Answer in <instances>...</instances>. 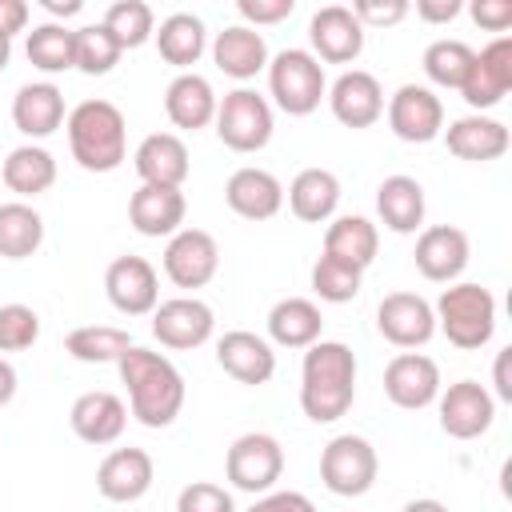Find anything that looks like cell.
<instances>
[{
    "label": "cell",
    "instance_id": "obj_31",
    "mask_svg": "<svg viewBox=\"0 0 512 512\" xmlns=\"http://www.w3.org/2000/svg\"><path fill=\"white\" fill-rule=\"evenodd\" d=\"M376 212H380L388 232H400V236L416 232L424 224V188H420V180L404 176V172L384 176L380 188H376Z\"/></svg>",
    "mask_w": 512,
    "mask_h": 512
},
{
    "label": "cell",
    "instance_id": "obj_13",
    "mask_svg": "<svg viewBox=\"0 0 512 512\" xmlns=\"http://www.w3.org/2000/svg\"><path fill=\"white\" fill-rule=\"evenodd\" d=\"M220 268L216 236L204 228H180L164 244V276L176 288H204Z\"/></svg>",
    "mask_w": 512,
    "mask_h": 512
},
{
    "label": "cell",
    "instance_id": "obj_2",
    "mask_svg": "<svg viewBox=\"0 0 512 512\" xmlns=\"http://www.w3.org/2000/svg\"><path fill=\"white\" fill-rule=\"evenodd\" d=\"M116 368H120V380L128 388V412L144 428H168L180 416L188 388H184L180 368L164 352H152V348L132 344L116 360Z\"/></svg>",
    "mask_w": 512,
    "mask_h": 512
},
{
    "label": "cell",
    "instance_id": "obj_33",
    "mask_svg": "<svg viewBox=\"0 0 512 512\" xmlns=\"http://www.w3.org/2000/svg\"><path fill=\"white\" fill-rule=\"evenodd\" d=\"M324 332V316L308 296H284L268 312V336L280 348H308Z\"/></svg>",
    "mask_w": 512,
    "mask_h": 512
},
{
    "label": "cell",
    "instance_id": "obj_27",
    "mask_svg": "<svg viewBox=\"0 0 512 512\" xmlns=\"http://www.w3.org/2000/svg\"><path fill=\"white\" fill-rule=\"evenodd\" d=\"M64 120H68V112H64V92H60L52 80H32V84H20V88H16V96H12V124H16L28 140L52 136Z\"/></svg>",
    "mask_w": 512,
    "mask_h": 512
},
{
    "label": "cell",
    "instance_id": "obj_23",
    "mask_svg": "<svg viewBox=\"0 0 512 512\" xmlns=\"http://www.w3.org/2000/svg\"><path fill=\"white\" fill-rule=\"evenodd\" d=\"M216 364L236 384H252V388L256 384H268L276 376V352H272V344L264 336H256V332H244V328L224 332L216 340Z\"/></svg>",
    "mask_w": 512,
    "mask_h": 512
},
{
    "label": "cell",
    "instance_id": "obj_10",
    "mask_svg": "<svg viewBox=\"0 0 512 512\" xmlns=\"http://www.w3.org/2000/svg\"><path fill=\"white\" fill-rule=\"evenodd\" d=\"M436 412H440V428L452 440H476L496 420V396L476 380H456L436 396Z\"/></svg>",
    "mask_w": 512,
    "mask_h": 512
},
{
    "label": "cell",
    "instance_id": "obj_41",
    "mask_svg": "<svg viewBox=\"0 0 512 512\" xmlns=\"http://www.w3.org/2000/svg\"><path fill=\"white\" fill-rule=\"evenodd\" d=\"M124 48L116 44V36L104 24H84L76 28V68L84 76H108L120 64Z\"/></svg>",
    "mask_w": 512,
    "mask_h": 512
},
{
    "label": "cell",
    "instance_id": "obj_5",
    "mask_svg": "<svg viewBox=\"0 0 512 512\" xmlns=\"http://www.w3.org/2000/svg\"><path fill=\"white\" fill-rule=\"evenodd\" d=\"M268 92L280 112L288 116H312L320 100L328 96L324 64L308 48H284L268 56Z\"/></svg>",
    "mask_w": 512,
    "mask_h": 512
},
{
    "label": "cell",
    "instance_id": "obj_32",
    "mask_svg": "<svg viewBox=\"0 0 512 512\" xmlns=\"http://www.w3.org/2000/svg\"><path fill=\"white\" fill-rule=\"evenodd\" d=\"M0 180H4V188L16 192L20 200H32V196H40V192H48V188L56 184V160H52V152L40 148V144H20V148H12V152L4 156Z\"/></svg>",
    "mask_w": 512,
    "mask_h": 512
},
{
    "label": "cell",
    "instance_id": "obj_1",
    "mask_svg": "<svg viewBox=\"0 0 512 512\" xmlns=\"http://www.w3.org/2000/svg\"><path fill=\"white\" fill-rule=\"evenodd\" d=\"M356 400V352L344 340H316L300 364V408L312 424L340 420Z\"/></svg>",
    "mask_w": 512,
    "mask_h": 512
},
{
    "label": "cell",
    "instance_id": "obj_46",
    "mask_svg": "<svg viewBox=\"0 0 512 512\" xmlns=\"http://www.w3.org/2000/svg\"><path fill=\"white\" fill-rule=\"evenodd\" d=\"M236 12L248 20V28L256 24H280V20H288L292 12H296V0H240L236 4Z\"/></svg>",
    "mask_w": 512,
    "mask_h": 512
},
{
    "label": "cell",
    "instance_id": "obj_48",
    "mask_svg": "<svg viewBox=\"0 0 512 512\" xmlns=\"http://www.w3.org/2000/svg\"><path fill=\"white\" fill-rule=\"evenodd\" d=\"M248 512H316V504L304 492H264Z\"/></svg>",
    "mask_w": 512,
    "mask_h": 512
},
{
    "label": "cell",
    "instance_id": "obj_4",
    "mask_svg": "<svg viewBox=\"0 0 512 512\" xmlns=\"http://www.w3.org/2000/svg\"><path fill=\"white\" fill-rule=\"evenodd\" d=\"M432 312H436V328L460 352L484 348L496 332V296L484 284H472V280L448 284L440 292V300L432 304Z\"/></svg>",
    "mask_w": 512,
    "mask_h": 512
},
{
    "label": "cell",
    "instance_id": "obj_51",
    "mask_svg": "<svg viewBox=\"0 0 512 512\" xmlns=\"http://www.w3.org/2000/svg\"><path fill=\"white\" fill-rule=\"evenodd\" d=\"M508 364H512V348L496 352V368H492V384H496V396L500 400H512V376H508Z\"/></svg>",
    "mask_w": 512,
    "mask_h": 512
},
{
    "label": "cell",
    "instance_id": "obj_20",
    "mask_svg": "<svg viewBox=\"0 0 512 512\" xmlns=\"http://www.w3.org/2000/svg\"><path fill=\"white\" fill-rule=\"evenodd\" d=\"M156 480V464L144 448H112L96 468V492L112 504L140 500Z\"/></svg>",
    "mask_w": 512,
    "mask_h": 512
},
{
    "label": "cell",
    "instance_id": "obj_8",
    "mask_svg": "<svg viewBox=\"0 0 512 512\" xmlns=\"http://www.w3.org/2000/svg\"><path fill=\"white\" fill-rule=\"evenodd\" d=\"M224 476L232 488L264 496L276 488V480L284 476V448L276 436L268 432H244L232 440L228 456H224Z\"/></svg>",
    "mask_w": 512,
    "mask_h": 512
},
{
    "label": "cell",
    "instance_id": "obj_34",
    "mask_svg": "<svg viewBox=\"0 0 512 512\" xmlns=\"http://www.w3.org/2000/svg\"><path fill=\"white\" fill-rule=\"evenodd\" d=\"M152 40H156V52H160L172 68H180V72H192V64H196V60L204 56V48H208L204 20L192 16V12H172V16H164L160 28L152 32Z\"/></svg>",
    "mask_w": 512,
    "mask_h": 512
},
{
    "label": "cell",
    "instance_id": "obj_21",
    "mask_svg": "<svg viewBox=\"0 0 512 512\" xmlns=\"http://www.w3.org/2000/svg\"><path fill=\"white\" fill-rule=\"evenodd\" d=\"M132 168L140 176V184H156V188H184L192 160H188V144L176 132H152L136 144L132 152Z\"/></svg>",
    "mask_w": 512,
    "mask_h": 512
},
{
    "label": "cell",
    "instance_id": "obj_16",
    "mask_svg": "<svg viewBox=\"0 0 512 512\" xmlns=\"http://www.w3.org/2000/svg\"><path fill=\"white\" fill-rule=\"evenodd\" d=\"M468 256H472V244H468V232L456 228V224H432L416 236V272L432 284H456V276L468 268Z\"/></svg>",
    "mask_w": 512,
    "mask_h": 512
},
{
    "label": "cell",
    "instance_id": "obj_14",
    "mask_svg": "<svg viewBox=\"0 0 512 512\" xmlns=\"http://www.w3.org/2000/svg\"><path fill=\"white\" fill-rule=\"evenodd\" d=\"M104 296L124 316H152L160 304V276L144 256H116L104 272Z\"/></svg>",
    "mask_w": 512,
    "mask_h": 512
},
{
    "label": "cell",
    "instance_id": "obj_37",
    "mask_svg": "<svg viewBox=\"0 0 512 512\" xmlns=\"http://www.w3.org/2000/svg\"><path fill=\"white\" fill-rule=\"evenodd\" d=\"M32 68L56 76V72H68L76 68V28H64L60 20H44L28 32V44H24Z\"/></svg>",
    "mask_w": 512,
    "mask_h": 512
},
{
    "label": "cell",
    "instance_id": "obj_40",
    "mask_svg": "<svg viewBox=\"0 0 512 512\" xmlns=\"http://www.w3.org/2000/svg\"><path fill=\"white\" fill-rule=\"evenodd\" d=\"M472 48L464 40H432L424 48V76L436 84V88H456L464 84L468 68H472Z\"/></svg>",
    "mask_w": 512,
    "mask_h": 512
},
{
    "label": "cell",
    "instance_id": "obj_49",
    "mask_svg": "<svg viewBox=\"0 0 512 512\" xmlns=\"http://www.w3.org/2000/svg\"><path fill=\"white\" fill-rule=\"evenodd\" d=\"M460 12H464L460 0H416V16L424 24H452Z\"/></svg>",
    "mask_w": 512,
    "mask_h": 512
},
{
    "label": "cell",
    "instance_id": "obj_36",
    "mask_svg": "<svg viewBox=\"0 0 512 512\" xmlns=\"http://www.w3.org/2000/svg\"><path fill=\"white\" fill-rule=\"evenodd\" d=\"M40 244H44V216L24 200L0 204V256L28 260Z\"/></svg>",
    "mask_w": 512,
    "mask_h": 512
},
{
    "label": "cell",
    "instance_id": "obj_44",
    "mask_svg": "<svg viewBox=\"0 0 512 512\" xmlns=\"http://www.w3.org/2000/svg\"><path fill=\"white\" fill-rule=\"evenodd\" d=\"M176 512H236L232 492L212 480H192L176 496Z\"/></svg>",
    "mask_w": 512,
    "mask_h": 512
},
{
    "label": "cell",
    "instance_id": "obj_52",
    "mask_svg": "<svg viewBox=\"0 0 512 512\" xmlns=\"http://www.w3.org/2000/svg\"><path fill=\"white\" fill-rule=\"evenodd\" d=\"M12 396H16V368L0 356V408H4Z\"/></svg>",
    "mask_w": 512,
    "mask_h": 512
},
{
    "label": "cell",
    "instance_id": "obj_11",
    "mask_svg": "<svg viewBox=\"0 0 512 512\" xmlns=\"http://www.w3.org/2000/svg\"><path fill=\"white\" fill-rule=\"evenodd\" d=\"M212 328H216V316L196 296H172V300H160L152 308V336L172 352H188V348L208 344Z\"/></svg>",
    "mask_w": 512,
    "mask_h": 512
},
{
    "label": "cell",
    "instance_id": "obj_54",
    "mask_svg": "<svg viewBox=\"0 0 512 512\" xmlns=\"http://www.w3.org/2000/svg\"><path fill=\"white\" fill-rule=\"evenodd\" d=\"M400 512H448L444 500H432V496H420V500H408Z\"/></svg>",
    "mask_w": 512,
    "mask_h": 512
},
{
    "label": "cell",
    "instance_id": "obj_17",
    "mask_svg": "<svg viewBox=\"0 0 512 512\" xmlns=\"http://www.w3.org/2000/svg\"><path fill=\"white\" fill-rule=\"evenodd\" d=\"M384 396L396 408L420 412L440 396V364L424 352H400L384 368Z\"/></svg>",
    "mask_w": 512,
    "mask_h": 512
},
{
    "label": "cell",
    "instance_id": "obj_3",
    "mask_svg": "<svg viewBox=\"0 0 512 512\" xmlns=\"http://www.w3.org/2000/svg\"><path fill=\"white\" fill-rule=\"evenodd\" d=\"M68 148L84 172H116L128 156V120L112 100H80L68 120Z\"/></svg>",
    "mask_w": 512,
    "mask_h": 512
},
{
    "label": "cell",
    "instance_id": "obj_55",
    "mask_svg": "<svg viewBox=\"0 0 512 512\" xmlns=\"http://www.w3.org/2000/svg\"><path fill=\"white\" fill-rule=\"evenodd\" d=\"M8 60H12V40H8V36H0V72L8 68Z\"/></svg>",
    "mask_w": 512,
    "mask_h": 512
},
{
    "label": "cell",
    "instance_id": "obj_24",
    "mask_svg": "<svg viewBox=\"0 0 512 512\" xmlns=\"http://www.w3.org/2000/svg\"><path fill=\"white\" fill-rule=\"evenodd\" d=\"M224 200L236 216L244 220H272L280 208H284V184L268 172V168H256V164H244L228 176L224 184Z\"/></svg>",
    "mask_w": 512,
    "mask_h": 512
},
{
    "label": "cell",
    "instance_id": "obj_25",
    "mask_svg": "<svg viewBox=\"0 0 512 512\" xmlns=\"http://www.w3.org/2000/svg\"><path fill=\"white\" fill-rule=\"evenodd\" d=\"M188 216V200L180 188H156V184H140L128 200V220L140 236H176L184 228Z\"/></svg>",
    "mask_w": 512,
    "mask_h": 512
},
{
    "label": "cell",
    "instance_id": "obj_15",
    "mask_svg": "<svg viewBox=\"0 0 512 512\" xmlns=\"http://www.w3.org/2000/svg\"><path fill=\"white\" fill-rule=\"evenodd\" d=\"M376 328L396 348H424L436 336V312L416 292H388L376 304Z\"/></svg>",
    "mask_w": 512,
    "mask_h": 512
},
{
    "label": "cell",
    "instance_id": "obj_38",
    "mask_svg": "<svg viewBox=\"0 0 512 512\" xmlns=\"http://www.w3.org/2000/svg\"><path fill=\"white\" fill-rule=\"evenodd\" d=\"M132 348V336L116 324H84L64 336V352L80 364H116Z\"/></svg>",
    "mask_w": 512,
    "mask_h": 512
},
{
    "label": "cell",
    "instance_id": "obj_42",
    "mask_svg": "<svg viewBox=\"0 0 512 512\" xmlns=\"http://www.w3.org/2000/svg\"><path fill=\"white\" fill-rule=\"evenodd\" d=\"M360 280H364V272L352 268V264H344V260H336V256H320L312 264V292L324 304H348V300H356L360 296Z\"/></svg>",
    "mask_w": 512,
    "mask_h": 512
},
{
    "label": "cell",
    "instance_id": "obj_50",
    "mask_svg": "<svg viewBox=\"0 0 512 512\" xmlns=\"http://www.w3.org/2000/svg\"><path fill=\"white\" fill-rule=\"evenodd\" d=\"M28 28V4L24 0H0V36H16Z\"/></svg>",
    "mask_w": 512,
    "mask_h": 512
},
{
    "label": "cell",
    "instance_id": "obj_22",
    "mask_svg": "<svg viewBox=\"0 0 512 512\" xmlns=\"http://www.w3.org/2000/svg\"><path fill=\"white\" fill-rule=\"evenodd\" d=\"M68 424H72V432L84 444L104 448V444H116L124 436V428H128V404L116 392L96 388V392H84V396L72 400Z\"/></svg>",
    "mask_w": 512,
    "mask_h": 512
},
{
    "label": "cell",
    "instance_id": "obj_28",
    "mask_svg": "<svg viewBox=\"0 0 512 512\" xmlns=\"http://www.w3.org/2000/svg\"><path fill=\"white\" fill-rule=\"evenodd\" d=\"M216 104L220 96L212 92L208 76L200 72H180L168 88H164V112L176 128L184 132H196V128H208L216 120Z\"/></svg>",
    "mask_w": 512,
    "mask_h": 512
},
{
    "label": "cell",
    "instance_id": "obj_30",
    "mask_svg": "<svg viewBox=\"0 0 512 512\" xmlns=\"http://www.w3.org/2000/svg\"><path fill=\"white\" fill-rule=\"evenodd\" d=\"M212 60H216V68H220L224 76H232V80H252L256 72L268 68V44H264V36H260L256 28L232 24V28L216 32V40H212Z\"/></svg>",
    "mask_w": 512,
    "mask_h": 512
},
{
    "label": "cell",
    "instance_id": "obj_29",
    "mask_svg": "<svg viewBox=\"0 0 512 512\" xmlns=\"http://www.w3.org/2000/svg\"><path fill=\"white\" fill-rule=\"evenodd\" d=\"M284 196H288V208H292L296 220L324 224L340 208V176L328 172V168H304V172L292 176Z\"/></svg>",
    "mask_w": 512,
    "mask_h": 512
},
{
    "label": "cell",
    "instance_id": "obj_18",
    "mask_svg": "<svg viewBox=\"0 0 512 512\" xmlns=\"http://www.w3.org/2000/svg\"><path fill=\"white\" fill-rule=\"evenodd\" d=\"M308 40L312 56L324 64H352L364 52V28L344 4H324L308 20Z\"/></svg>",
    "mask_w": 512,
    "mask_h": 512
},
{
    "label": "cell",
    "instance_id": "obj_6",
    "mask_svg": "<svg viewBox=\"0 0 512 512\" xmlns=\"http://www.w3.org/2000/svg\"><path fill=\"white\" fill-rule=\"evenodd\" d=\"M376 472H380V456L356 432L332 436L324 444V452H320V480H324V488L332 496H364V492H372Z\"/></svg>",
    "mask_w": 512,
    "mask_h": 512
},
{
    "label": "cell",
    "instance_id": "obj_53",
    "mask_svg": "<svg viewBox=\"0 0 512 512\" xmlns=\"http://www.w3.org/2000/svg\"><path fill=\"white\" fill-rule=\"evenodd\" d=\"M44 8H48L52 16H64V20H68V16H76V12L84 8V0H44Z\"/></svg>",
    "mask_w": 512,
    "mask_h": 512
},
{
    "label": "cell",
    "instance_id": "obj_9",
    "mask_svg": "<svg viewBox=\"0 0 512 512\" xmlns=\"http://www.w3.org/2000/svg\"><path fill=\"white\" fill-rule=\"evenodd\" d=\"M388 128L404 144H428L444 132V104L428 84H400L384 104Z\"/></svg>",
    "mask_w": 512,
    "mask_h": 512
},
{
    "label": "cell",
    "instance_id": "obj_45",
    "mask_svg": "<svg viewBox=\"0 0 512 512\" xmlns=\"http://www.w3.org/2000/svg\"><path fill=\"white\" fill-rule=\"evenodd\" d=\"M352 16L360 20V28H392L408 16V4L404 0H356Z\"/></svg>",
    "mask_w": 512,
    "mask_h": 512
},
{
    "label": "cell",
    "instance_id": "obj_7",
    "mask_svg": "<svg viewBox=\"0 0 512 512\" xmlns=\"http://www.w3.org/2000/svg\"><path fill=\"white\" fill-rule=\"evenodd\" d=\"M216 136L232 152H260L272 140V104L256 88H232L216 104Z\"/></svg>",
    "mask_w": 512,
    "mask_h": 512
},
{
    "label": "cell",
    "instance_id": "obj_35",
    "mask_svg": "<svg viewBox=\"0 0 512 512\" xmlns=\"http://www.w3.org/2000/svg\"><path fill=\"white\" fill-rule=\"evenodd\" d=\"M380 252V232L368 216H336L324 228V256H336L352 268H368Z\"/></svg>",
    "mask_w": 512,
    "mask_h": 512
},
{
    "label": "cell",
    "instance_id": "obj_43",
    "mask_svg": "<svg viewBox=\"0 0 512 512\" xmlns=\"http://www.w3.org/2000/svg\"><path fill=\"white\" fill-rule=\"evenodd\" d=\"M40 340V316L28 304H0V352H24Z\"/></svg>",
    "mask_w": 512,
    "mask_h": 512
},
{
    "label": "cell",
    "instance_id": "obj_19",
    "mask_svg": "<svg viewBox=\"0 0 512 512\" xmlns=\"http://www.w3.org/2000/svg\"><path fill=\"white\" fill-rule=\"evenodd\" d=\"M328 108L344 128H372L384 116V88L372 72L348 68L328 88Z\"/></svg>",
    "mask_w": 512,
    "mask_h": 512
},
{
    "label": "cell",
    "instance_id": "obj_26",
    "mask_svg": "<svg viewBox=\"0 0 512 512\" xmlns=\"http://www.w3.org/2000/svg\"><path fill=\"white\" fill-rule=\"evenodd\" d=\"M444 144L452 156H460L468 164H488V160H500L508 152L512 136L500 120H492L484 112H468L444 128Z\"/></svg>",
    "mask_w": 512,
    "mask_h": 512
},
{
    "label": "cell",
    "instance_id": "obj_47",
    "mask_svg": "<svg viewBox=\"0 0 512 512\" xmlns=\"http://www.w3.org/2000/svg\"><path fill=\"white\" fill-rule=\"evenodd\" d=\"M468 12L488 32H508L512 28V0H472Z\"/></svg>",
    "mask_w": 512,
    "mask_h": 512
},
{
    "label": "cell",
    "instance_id": "obj_39",
    "mask_svg": "<svg viewBox=\"0 0 512 512\" xmlns=\"http://www.w3.org/2000/svg\"><path fill=\"white\" fill-rule=\"evenodd\" d=\"M100 24L116 36V44H120L124 52L148 44L152 32H156V16H152V8H148L144 0H116V4H108V12H104Z\"/></svg>",
    "mask_w": 512,
    "mask_h": 512
},
{
    "label": "cell",
    "instance_id": "obj_12",
    "mask_svg": "<svg viewBox=\"0 0 512 512\" xmlns=\"http://www.w3.org/2000/svg\"><path fill=\"white\" fill-rule=\"evenodd\" d=\"M508 92H512V36H496L472 56L460 96L472 112H484V108H496Z\"/></svg>",
    "mask_w": 512,
    "mask_h": 512
}]
</instances>
